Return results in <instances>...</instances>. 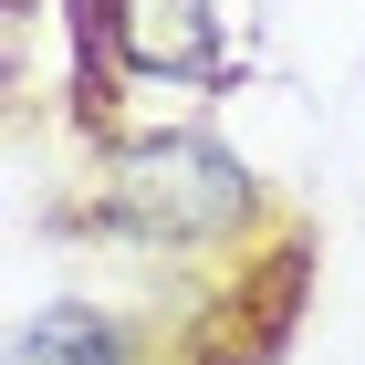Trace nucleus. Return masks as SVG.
I'll list each match as a JSON object with an SVG mask.
<instances>
[{
	"mask_svg": "<svg viewBox=\"0 0 365 365\" xmlns=\"http://www.w3.org/2000/svg\"><path fill=\"white\" fill-rule=\"evenodd\" d=\"M125 42L146 63H198L209 53V11L198 0H125Z\"/></svg>",
	"mask_w": 365,
	"mask_h": 365,
	"instance_id": "2",
	"label": "nucleus"
},
{
	"mask_svg": "<svg viewBox=\"0 0 365 365\" xmlns=\"http://www.w3.org/2000/svg\"><path fill=\"white\" fill-rule=\"evenodd\" d=\"M11 365H125V344L105 313H42V324H21Z\"/></svg>",
	"mask_w": 365,
	"mask_h": 365,
	"instance_id": "1",
	"label": "nucleus"
}]
</instances>
